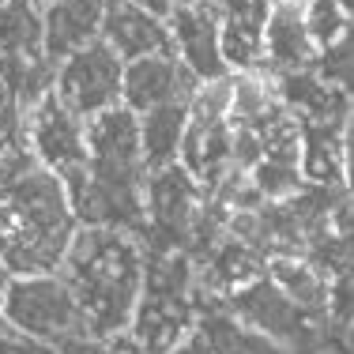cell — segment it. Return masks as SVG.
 Returning <instances> with one entry per match:
<instances>
[{
    "mask_svg": "<svg viewBox=\"0 0 354 354\" xmlns=\"http://www.w3.org/2000/svg\"><path fill=\"white\" fill-rule=\"evenodd\" d=\"M23 136H27L35 158L53 174L87 162V121L75 117L57 98V91H49L38 106L23 113Z\"/></svg>",
    "mask_w": 354,
    "mask_h": 354,
    "instance_id": "cell-8",
    "label": "cell"
},
{
    "mask_svg": "<svg viewBox=\"0 0 354 354\" xmlns=\"http://www.w3.org/2000/svg\"><path fill=\"white\" fill-rule=\"evenodd\" d=\"M0 354H57L53 343H41V339H30V335L15 332V328H8L4 335H0Z\"/></svg>",
    "mask_w": 354,
    "mask_h": 354,
    "instance_id": "cell-27",
    "label": "cell"
},
{
    "mask_svg": "<svg viewBox=\"0 0 354 354\" xmlns=\"http://www.w3.org/2000/svg\"><path fill=\"white\" fill-rule=\"evenodd\" d=\"M343 166H347V192L354 196V109L343 121Z\"/></svg>",
    "mask_w": 354,
    "mask_h": 354,
    "instance_id": "cell-29",
    "label": "cell"
},
{
    "mask_svg": "<svg viewBox=\"0 0 354 354\" xmlns=\"http://www.w3.org/2000/svg\"><path fill=\"white\" fill-rule=\"evenodd\" d=\"M275 0H215L218 41L230 72H249L264 64V30Z\"/></svg>",
    "mask_w": 354,
    "mask_h": 354,
    "instance_id": "cell-12",
    "label": "cell"
},
{
    "mask_svg": "<svg viewBox=\"0 0 354 354\" xmlns=\"http://www.w3.org/2000/svg\"><path fill=\"white\" fill-rule=\"evenodd\" d=\"M351 343H354V324H351Z\"/></svg>",
    "mask_w": 354,
    "mask_h": 354,
    "instance_id": "cell-35",
    "label": "cell"
},
{
    "mask_svg": "<svg viewBox=\"0 0 354 354\" xmlns=\"http://www.w3.org/2000/svg\"><path fill=\"white\" fill-rule=\"evenodd\" d=\"M200 80L196 72H189L177 53H155L140 57V61L124 64L121 75V106H129L132 113H147L155 106L166 102H192Z\"/></svg>",
    "mask_w": 354,
    "mask_h": 354,
    "instance_id": "cell-9",
    "label": "cell"
},
{
    "mask_svg": "<svg viewBox=\"0 0 354 354\" xmlns=\"http://www.w3.org/2000/svg\"><path fill=\"white\" fill-rule=\"evenodd\" d=\"M75 230L80 223L61 174L38 166L15 185L0 189V264L8 268V275L61 272Z\"/></svg>",
    "mask_w": 354,
    "mask_h": 354,
    "instance_id": "cell-2",
    "label": "cell"
},
{
    "mask_svg": "<svg viewBox=\"0 0 354 354\" xmlns=\"http://www.w3.org/2000/svg\"><path fill=\"white\" fill-rule=\"evenodd\" d=\"M132 4H140L143 12L158 15V19H170V15H174V8L181 4V0H132Z\"/></svg>",
    "mask_w": 354,
    "mask_h": 354,
    "instance_id": "cell-31",
    "label": "cell"
},
{
    "mask_svg": "<svg viewBox=\"0 0 354 354\" xmlns=\"http://www.w3.org/2000/svg\"><path fill=\"white\" fill-rule=\"evenodd\" d=\"M196 328L192 298H166V294H140L132 313V339L151 354H170L185 335Z\"/></svg>",
    "mask_w": 354,
    "mask_h": 354,
    "instance_id": "cell-16",
    "label": "cell"
},
{
    "mask_svg": "<svg viewBox=\"0 0 354 354\" xmlns=\"http://www.w3.org/2000/svg\"><path fill=\"white\" fill-rule=\"evenodd\" d=\"M61 275L75 294L83 335L106 343L132 328L143 290V241L109 226H80L61 260Z\"/></svg>",
    "mask_w": 354,
    "mask_h": 354,
    "instance_id": "cell-1",
    "label": "cell"
},
{
    "mask_svg": "<svg viewBox=\"0 0 354 354\" xmlns=\"http://www.w3.org/2000/svg\"><path fill=\"white\" fill-rule=\"evenodd\" d=\"M230 102H234L230 75L200 80L196 95H192V102H189V117H200V121H223V117H230Z\"/></svg>",
    "mask_w": 354,
    "mask_h": 354,
    "instance_id": "cell-25",
    "label": "cell"
},
{
    "mask_svg": "<svg viewBox=\"0 0 354 354\" xmlns=\"http://www.w3.org/2000/svg\"><path fill=\"white\" fill-rule=\"evenodd\" d=\"M177 162L196 177L200 189L212 192L226 177V170L234 166V124H230V117H223V121L189 117V129H185Z\"/></svg>",
    "mask_w": 354,
    "mask_h": 354,
    "instance_id": "cell-15",
    "label": "cell"
},
{
    "mask_svg": "<svg viewBox=\"0 0 354 354\" xmlns=\"http://www.w3.org/2000/svg\"><path fill=\"white\" fill-rule=\"evenodd\" d=\"M102 15L106 0H49L41 8V27H46L41 49H46V57L61 64L75 49L102 38Z\"/></svg>",
    "mask_w": 354,
    "mask_h": 354,
    "instance_id": "cell-14",
    "label": "cell"
},
{
    "mask_svg": "<svg viewBox=\"0 0 354 354\" xmlns=\"http://www.w3.org/2000/svg\"><path fill=\"white\" fill-rule=\"evenodd\" d=\"M226 309H230L245 328L268 335V339H275V343H283L286 351L306 347L320 328L328 324V317H313V313H306V309H298L268 275L257 283H249V286H241V290H234L230 298H226Z\"/></svg>",
    "mask_w": 354,
    "mask_h": 354,
    "instance_id": "cell-7",
    "label": "cell"
},
{
    "mask_svg": "<svg viewBox=\"0 0 354 354\" xmlns=\"http://www.w3.org/2000/svg\"><path fill=\"white\" fill-rule=\"evenodd\" d=\"M166 23H170V35H174V53L181 57V64L189 72H196V80L230 75L223 57V41H218L215 0H207V4H177Z\"/></svg>",
    "mask_w": 354,
    "mask_h": 354,
    "instance_id": "cell-10",
    "label": "cell"
},
{
    "mask_svg": "<svg viewBox=\"0 0 354 354\" xmlns=\"http://www.w3.org/2000/svg\"><path fill=\"white\" fill-rule=\"evenodd\" d=\"M102 41L124 64L140 61V57H155V53H174L170 23L151 15V12H143L132 0H106Z\"/></svg>",
    "mask_w": 354,
    "mask_h": 354,
    "instance_id": "cell-11",
    "label": "cell"
},
{
    "mask_svg": "<svg viewBox=\"0 0 354 354\" xmlns=\"http://www.w3.org/2000/svg\"><path fill=\"white\" fill-rule=\"evenodd\" d=\"M249 174H252V185L260 189V196L272 200V204L290 200L294 192H301V185H306L301 166H294V162H272V158H260Z\"/></svg>",
    "mask_w": 354,
    "mask_h": 354,
    "instance_id": "cell-22",
    "label": "cell"
},
{
    "mask_svg": "<svg viewBox=\"0 0 354 354\" xmlns=\"http://www.w3.org/2000/svg\"><path fill=\"white\" fill-rule=\"evenodd\" d=\"M87 170L95 181L117 192L147 189V166H143L140 143V113L129 106H109L87 121Z\"/></svg>",
    "mask_w": 354,
    "mask_h": 354,
    "instance_id": "cell-4",
    "label": "cell"
},
{
    "mask_svg": "<svg viewBox=\"0 0 354 354\" xmlns=\"http://www.w3.org/2000/svg\"><path fill=\"white\" fill-rule=\"evenodd\" d=\"M0 313L15 332L41 343H61L68 335L83 332L80 306H75L72 286L61 272L53 275H12L0 298Z\"/></svg>",
    "mask_w": 354,
    "mask_h": 354,
    "instance_id": "cell-3",
    "label": "cell"
},
{
    "mask_svg": "<svg viewBox=\"0 0 354 354\" xmlns=\"http://www.w3.org/2000/svg\"><path fill=\"white\" fill-rule=\"evenodd\" d=\"M306 27H309V38L317 41V49L324 53L328 46H335L347 35L351 19L339 0H306Z\"/></svg>",
    "mask_w": 354,
    "mask_h": 354,
    "instance_id": "cell-23",
    "label": "cell"
},
{
    "mask_svg": "<svg viewBox=\"0 0 354 354\" xmlns=\"http://www.w3.org/2000/svg\"><path fill=\"white\" fill-rule=\"evenodd\" d=\"M181 4H207V0H181Z\"/></svg>",
    "mask_w": 354,
    "mask_h": 354,
    "instance_id": "cell-33",
    "label": "cell"
},
{
    "mask_svg": "<svg viewBox=\"0 0 354 354\" xmlns=\"http://www.w3.org/2000/svg\"><path fill=\"white\" fill-rule=\"evenodd\" d=\"M268 279H272L298 309L313 317H328V275L306 257H272L268 260Z\"/></svg>",
    "mask_w": 354,
    "mask_h": 354,
    "instance_id": "cell-19",
    "label": "cell"
},
{
    "mask_svg": "<svg viewBox=\"0 0 354 354\" xmlns=\"http://www.w3.org/2000/svg\"><path fill=\"white\" fill-rule=\"evenodd\" d=\"M301 177L324 189H347L343 166V124H306L301 121Z\"/></svg>",
    "mask_w": 354,
    "mask_h": 354,
    "instance_id": "cell-17",
    "label": "cell"
},
{
    "mask_svg": "<svg viewBox=\"0 0 354 354\" xmlns=\"http://www.w3.org/2000/svg\"><path fill=\"white\" fill-rule=\"evenodd\" d=\"M170 354H212V351H207V343H204V335H200V332H196V328H192V332H189V335H185V339H181V343H177V347H174Z\"/></svg>",
    "mask_w": 354,
    "mask_h": 354,
    "instance_id": "cell-30",
    "label": "cell"
},
{
    "mask_svg": "<svg viewBox=\"0 0 354 354\" xmlns=\"http://www.w3.org/2000/svg\"><path fill=\"white\" fill-rule=\"evenodd\" d=\"M57 354H109V351H106V343H102V339L75 332V335H68V339L57 343Z\"/></svg>",
    "mask_w": 354,
    "mask_h": 354,
    "instance_id": "cell-28",
    "label": "cell"
},
{
    "mask_svg": "<svg viewBox=\"0 0 354 354\" xmlns=\"http://www.w3.org/2000/svg\"><path fill=\"white\" fill-rule=\"evenodd\" d=\"M12 140H23V106L4 83V75H0V143H12Z\"/></svg>",
    "mask_w": 354,
    "mask_h": 354,
    "instance_id": "cell-26",
    "label": "cell"
},
{
    "mask_svg": "<svg viewBox=\"0 0 354 354\" xmlns=\"http://www.w3.org/2000/svg\"><path fill=\"white\" fill-rule=\"evenodd\" d=\"M41 41H46L41 8L35 0H4L0 4V57L46 53Z\"/></svg>",
    "mask_w": 354,
    "mask_h": 354,
    "instance_id": "cell-21",
    "label": "cell"
},
{
    "mask_svg": "<svg viewBox=\"0 0 354 354\" xmlns=\"http://www.w3.org/2000/svg\"><path fill=\"white\" fill-rule=\"evenodd\" d=\"M317 72H320V80L335 83V87L354 102V23L335 46H328L324 53L317 57Z\"/></svg>",
    "mask_w": 354,
    "mask_h": 354,
    "instance_id": "cell-24",
    "label": "cell"
},
{
    "mask_svg": "<svg viewBox=\"0 0 354 354\" xmlns=\"http://www.w3.org/2000/svg\"><path fill=\"white\" fill-rule=\"evenodd\" d=\"M301 4H306V0H301Z\"/></svg>",
    "mask_w": 354,
    "mask_h": 354,
    "instance_id": "cell-36",
    "label": "cell"
},
{
    "mask_svg": "<svg viewBox=\"0 0 354 354\" xmlns=\"http://www.w3.org/2000/svg\"><path fill=\"white\" fill-rule=\"evenodd\" d=\"M185 129H189V102H166V106L147 109L140 117L143 166L147 170H162V166L177 162Z\"/></svg>",
    "mask_w": 354,
    "mask_h": 354,
    "instance_id": "cell-18",
    "label": "cell"
},
{
    "mask_svg": "<svg viewBox=\"0 0 354 354\" xmlns=\"http://www.w3.org/2000/svg\"><path fill=\"white\" fill-rule=\"evenodd\" d=\"M35 4H38V8H46V4H49V0H35Z\"/></svg>",
    "mask_w": 354,
    "mask_h": 354,
    "instance_id": "cell-34",
    "label": "cell"
},
{
    "mask_svg": "<svg viewBox=\"0 0 354 354\" xmlns=\"http://www.w3.org/2000/svg\"><path fill=\"white\" fill-rule=\"evenodd\" d=\"M121 75H124V61L102 38H95L91 46L75 49L72 57H64L57 64L53 91L75 117L91 121L102 109L121 102Z\"/></svg>",
    "mask_w": 354,
    "mask_h": 354,
    "instance_id": "cell-6",
    "label": "cell"
},
{
    "mask_svg": "<svg viewBox=\"0 0 354 354\" xmlns=\"http://www.w3.org/2000/svg\"><path fill=\"white\" fill-rule=\"evenodd\" d=\"M317 41L306 27V4L301 0H275L264 30V64L272 72H301L317 68Z\"/></svg>",
    "mask_w": 354,
    "mask_h": 354,
    "instance_id": "cell-13",
    "label": "cell"
},
{
    "mask_svg": "<svg viewBox=\"0 0 354 354\" xmlns=\"http://www.w3.org/2000/svg\"><path fill=\"white\" fill-rule=\"evenodd\" d=\"M0 4H4V0H0Z\"/></svg>",
    "mask_w": 354,
    "mask_h": 354,
    "instance_id": "cell-37",
    "label": "cell"
},
{
    "mask_svg": "<svg viewBox=\"0 0 354 354\" xmlns=\"http://www.w3.org/2000/svg\"><path fill=\"white\" fill-rule=\"evenodd\" d=\"M207 192L196 185V177L181 162H170L162 170H147V234L143 249L147 252H185L189 230L204 207Z\"/></svg>",
    "mask_w": 354,
    "mask_h": 354,
    "instance_id": "cell-5",
    "label": "cell"
},
{
    "mask_svg": "<svg viewBox=\"0 0 354 354\" xmlns=\"http://www.w3.org/2000/svg\"><path fill=\"white\" fill-rule=\"evenodd\" d=\"M339 4H343V12H347V19L354 23V0H339Z\"/></svg>",
    "mask_w": 354,
    "mask_h": 354,
    "instance_id": "cell-32",
    "label": "cell"
},
{
    "mask_svg": "<svg viewBox=\"0 0 354 354\" xmlns=\"http://www.w3.org/2000/svg\"><path fill=\"white\" fill-rule=\"evenodd\" d=\"M0 75H4V83L12 87V95L19 98L23 113H27L30 106H38L53 91L57 64L46 53H15V57H0Z\"/></svg>",
    "mask_w": 354,
    "mask_h": 354,
    "instance_id": "cell-20",
    "label": "cell"
}]
</instances>
